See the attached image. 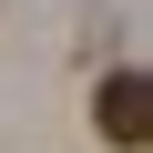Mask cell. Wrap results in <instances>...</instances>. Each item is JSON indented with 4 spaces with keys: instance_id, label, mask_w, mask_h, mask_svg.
I'll return each instance as SVG.
<instances>
[{
    "instance_id": "obj_1",
    "label": "cell",
    "mask_w": 153,
    "mask_h": 153,
    "mask_svg": "<svg viewBox=\"0 0 153 153\" xmlns=\"http://www.w3.org/2000/svg\"><path fill=\"white\" fill-rule=\"evenodd\" d=\"M92 123H102V143L143 153V133H153V82H143V71H112V82L92 92Z\"/></svg>"
}]
</instances>
